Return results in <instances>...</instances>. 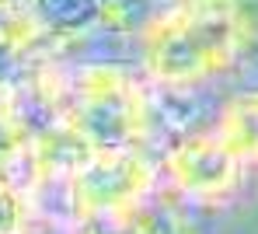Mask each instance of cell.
Listing matches in <instances>:
<instances>
[{"label":"cell","instance_id":"1","mask_svg":"<svg viewBox=\"0 0 258 234\" xmlns=\"http://www.w3.org/2000/svg\"><path fill=\"white\" fill-rule=\"evenodd\" d=\"M258 35L248 0H174L140 32L143 70L171 88L227 74Z\"/></svg>","mask_w":258,"mask_h":234},{"label":"cell","instance_id":"2","mask_svg":"<svg viewBox=\"0 0 258 234\" xmlns=\"http://www.w3.org/2000/svg\"><path fill=\"white\" fill-rule=\"evenodd\" d=\"M52 133L84 154L133 150L150 126V101L140 81L119 67H81L77 74L39 84Z\"/></svg>","mask_w":258,"mask_h":234},{"label":"cell","instance_id":"3","mask_svg":"<svg viewBox=\"0 0 258 234\" xmlns=\"http://www.w3.org/2000/svg\"><path fill=\"white\" fill-rule=\"evenodd\" d=\"M168 164H171L174 179L181 186L199 189V192H220L241 171V157L230 150V143L216 130H206V133H196V137L181 140L171 150Z\"/></svg>","mask_w":258,"mask_h":234},{"label":"cell","instance_id":"4","mask_svg":"<svg viewBox=\"0 0 258 234\" xmlns=\"http://www.w3.org/2000/svg\"><path fill=\"white\" fill-rule=\"evenodd\" d=\"M213 130L230 143L241 161H258V91L234 94L220 108Z\"/></svg>","mask_w":258,"mask_h":234},{"label":"cell","instance_id":"5","mask_svg":"<svg viewBox=\"0 0 258 234\" xmlns=\"http://www.w3.org/2000/svg\"><path fill=\"white\" fill-rule=\"evenodd\" d=\"M174 0H98V11H101V25H112V28H133L136 35L164 11L171 7Z\"/></svg>","mask_w":258,"mask_h":234},{"label":"cell","instance_id":"6","mask_svg":"<svg viewBox=\"0 0 258 234\" xmlns=\"http://www.w3.org/2000/svg\"><path fill=\"white\" fill-rule=\"evenodd\" d=\"M21 133H28L25 119L18 115L14 105H7V98H0V164H4L11 154H18Z\"/></svg>","mask_w":258,"mask_h":234}]
</instances>
